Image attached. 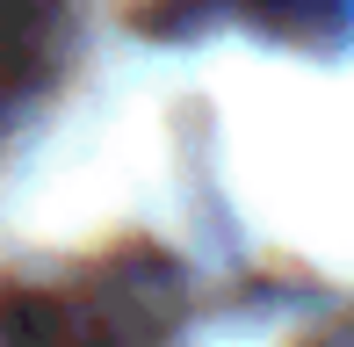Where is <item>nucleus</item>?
Instances as JSON below:
<instances>
[{
  "label": "nucleus",
  "mask_w": 354,
  "mask_h": 347,
  "mask_svg": "<svg viewBox=\"0 0 354 347\" xmlns=\"http://www.w3.org/2000/svg\"><path fill=\"white\" fill-rule=\"evenodd\" d=\"M181 326V268L152 246L66 282H0V347H167Z\"/></svg>",
  "instance_id": "f257e3e1"
},
{
  "label": "nucleus",
  "mask_w": 354,
  "mask_h": 347,
  "mask_svg": "<svg viewBox=\"0 0 354 347\" xmlns=\"http://www.w3.org/2000/svg\"><path fill=\"white\" fill-rule=\"evenodd\" d=\"M66 51V0H0V131L58 73Z\"/></svg>",
  "instance_id": "f03ea898"
}]
</instances>
